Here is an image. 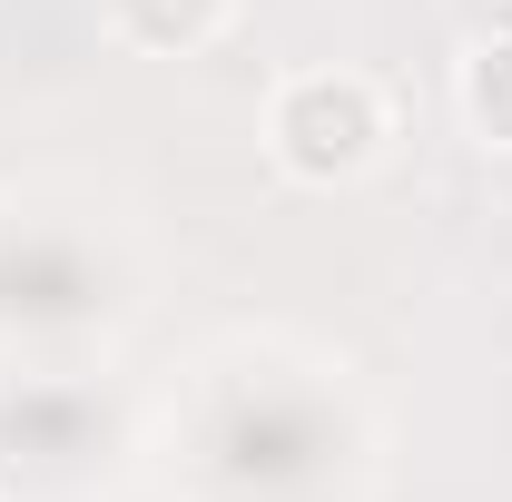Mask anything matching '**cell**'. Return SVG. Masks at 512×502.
<instances>
[{
  "instance_id": "obj_4",
  "label": "cell",
  "mask_w": 512,
  "mask_h": 502,
  "mask_svg": "<svg viewBox=\"0 0 512 502\" xmlns=\"http://www.w3.org/2000/svg\"><path fill=\"white\" fill-rule=\"evenodd\" d=\"M483 30H512V0H493V10H483Z\"/></svg>"
},
{
  "instance_id": "obj_1",
  "label": "cell",
  "mask_w": 512,
  "mask_h": 502,
  "mask_svg": "<svg viewBox=\"0 0 512 502\" xmlns=\"http://www.w3.org/2000/svg\"><path fill=\"white\" fill-rule=\"evenodd\" d=\"M384 148V99L375 79L355 69H296L276 99H266V158L296 178V188H345L365 178Z\"/></svg>"
},
{
  "instance_id": "obj_2",
  "label": "cell",
  "mask_w": 512,
  "mask_h": 502,
  "mask_svg": "<svg viewBox=\"0 0 512 502\" xmlns=\"http://www.w3.org/2000/svg\"><path fill=\"white\" fill-rule=\"evenodd\" d=\"M227 10L237 0H109V30L128 50H148V60H188V50H207L227 30Z\"/></svg>"
},
{
  "instance_id": "obj_3",
  "label": "cell",
  "mask_w": 512,
  "mask_h": 502,
  "mask_svg": "<svg viewBox=\"0 0 512 502\" xmlns=\"http://www.w3.org/2000/svg\"><path fill=\"white\" fill-rule=\"evenodd\" d=\"M453 99H463V128L483 148H512V30L473 40V60L453 69Z\"/></svg>"
}]
</instances>
